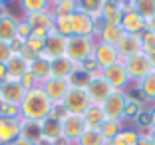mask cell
Here are the masks:
<instances>
[{"instance_id":"d6a6232c","label":"cell","mask_w":155,"mask_h":145,"mask_svg":"<svg viewBox=\"0 0 155 145\" xmlns=\"http://www.w3.org/2000/svg\"><path fill=\"white\" fill-rule=\"evenodd\" d=\"M22 8H24V16H28V14H36V12H42V10H48L50 8V2H46V0H24Z\"/></svg>"},{"instance_id":"ffe728a7","label":"cell","mask_w":155,"mask_h":145,"mask_svg":"<svg viewBox=\"0 0 155 145\" xmlns=\"http://www.w3.org/2000/svg\"><path fill=\"white\" fill-rule=\"evenodd\" d=\"M24 18L28 20L32 30H48V32L54 30V16H52L50 8L42 10V12H36V14H28Z\"/></svg>"},{"instance_id":"74e56055","label":"cell","mask_w":155,"mask_h":145,"mask_svg":"<svg viewBox=\"0 0 155 145\" xmlns=\"http://www.w3.org/2000/svg\"><path fill=\"white\" fill-rule=\"evenodd\" d=\"M20 86H22L24 90L28 91V90H34V87H38V86H40V82H38L36 77H34V74L28 70V72L24 74L22 77H20Z\"/></svg>"},{"instance_id":"7c38bea8","label":"cell","mask_w":155,"mask_h":145,"mask_svg":"<svg viewBox=\"0 0 155 145\" xmlns=\"http://www.w3.org/2000/svg\"><path fill=\"white\" fill-rule=\"evenodd\" d=\"M22 135V119L0 117V145H10Z\"/></svg>"},{"instance_id":"83f0119b","label":"cell","mask_w":155,"mask_h":145,"mask_svg":"<svg viewBox=\"0 0 155 145\" xmlns=\"http://www.w3.org/2000/svg\"><path fill=\"white\" fill-rule=\"evenodd\" d=\"M121 131H123L121 123H119V121H110V119H105L104 125L100 127V133H101V137L105 139V143H111V141H114Z\"/></svg>"},{"instance_id":"7402d4cb","label":"cell","mask_w":155,"mask_h":145,"mask_svg":"<svg viewBox=\"0 0 155 145\" xmlns=\"http://www.w3.org/2000/svg\"><path fill=\"white\" fill-rule=\"evenodd\" d=\"M117 52H119V58H121V60L129 58V56L139 54V52H141V38L125 34V36H123V40L117 44Z\"/></svg>"},{"instance_id":"60d3db41","label":"cell","mask_w":155,"mask_h":145,"mask_svg":"<svg viewBox=\"0 0 155 145\" xmlns=\"http://www.w3.org/2000/svg\"><path fill=\"white\" fill-rule=\"evenodd\" d=\"M8 80V70H6V64H0V84H4Z\"/></svg>"},{"instance_id":"4dcf8cb0","label":"cell","mask_w":155,"mask_h":145,"mask_svg":"<svg viewBox=\"0 0 155 145\" xmlns=\"http://www.w3.org/2000/svg\"><path fill=\"white\" fill-rule=\"evenodd\" d=\"M137 143H139V133H137L135 129H123V131L107 145H137Z\"/></svg>"},{"instance_id":"5bb4252c","label":"cell","mask_w":155,"mask_h":145,"mask_svg":"<svg viewBox=\"0 0 155 145\" xmlns=\"http://www.w3.org/2000/svg\"><path fill=\"white\" fill-rule=\"evenodd\" d=\"M24 95H26V90L20 86V82H4L0 86V101H4V104L20 107Z\"/></svg>"},{"instance_id":"f1b7e54d","label":"cell","mask_w":155,"mask_h":145,"mask_svg":"<svg viewBox=\"0 0 155 145\" xmlns=\"http://www.w3.org/2000/svg\"><path fill=\"white\" fill-rule=\"evenodd\" d=\"M133 10H135L145 22H149L155 16V0H135V2H133Z\"/></svg>"},{"instance_id":"6da1fadb","label":"cell","mask_w":155,"mask_h":145,"mask_svg":"<svg viewBox=\"0 0 155 145\" xmlns=\"http://www.w3.org/2000/svg\"><path fill=\"white\" fill-rule=\"evenodd\" d=\"M54 104L52 100L46 95V91L42 90V86L28 90L24 95L22 104H20V119L22 121H34V123H42L50 117Z\"/></svg>"},{"instance_id":"4fadbf2b","label":"cell","mask_w":155,"mask_h":145,"mask_svg":"<svg viewBox=\"0 0 155 145\" xmlns=\"http://www.w3.org/2000/svg\"><path fill=\"white\" fill-rule=\"evenodd\" d=\"M121 30L129 36H139L147 30V22L135 12V10H123V18H121Z\"/></svg>"},{"instance_id":"d590c367","label":"cell","mask_w":155,"mask_h":145,"mask_svg":"<svg viewBox=\"0 0 155 145\" xmlns=\"http://www.w3.org/2000/svg\"><path fill=\"white\" fill-rule=\"evenodd\" d=\"M141 109H143V104L135 97H129L127 101V107H125V119H137L141 115Z\"/></svg>"},{"instance_id":"e0dca14e","label":"cell","mask_w":155,"mask_h":145,"mask_svg":"<svg viewBox=\"0 0 155 145\" xmlns=\"http://www.w3.org/2000/svg\"><path fill=\"white\" fill-rule=\"evenodd\" d=\"M125 32L121 30V26H107V24H100L97 26V32H96V40L97 42H105L110 46H115L123 40Z\"/></svg>"},{"instance_id":"ee69618b","label":"cell","mask_w":155,"mask_h":145,"mask_svg":"<svg viewBox=\"0 0 155 145\" xmlns=\"http://www.w3.org/2000/svg\"><path fill=\"white\" fill-rule=\"evenodd\" d=\"M137 145H153V143H151L149 137H139V143Z\"/></svg>"},{"instance_id":"d4e9b609","label":"cell","mask_w":155,"mask_h":145,"mask_svg":"<svg viewBox=\"0 0 155 145\" xmlns=\"http://www.w3.org/2000/svg\"><path fill=\"white\" fill-rule=\"evenodd\" d=\"M82 117H84V123H86V129H96V131H100V127L105 121V115L100 105H91Z\"/></svg>"},{"instance_id":"30bf717a","label":"cell","mask_w":155,"mask_h":145,"mask_svg":"<svg viewBox=\"0 0 155 145\" xmlns=\"http://www.w3.org/2000/svg\"><path fill=\"white\" fill-rule=\"evenodd\" d=\"M86 94H87V97H90L91 105H101L111 94H114V90H111V86L105 82L104 77H101V74H100V76H91L90 84H87V87H86Z\"/></svg>"},{"instance_id":"8992f818","label":"cell","mask_w":155,"mask_h":145,"mask_svg":"<svg viewBox=\"0 0 155 145\" xmlns=\"http://www.w3.org/2000/svg\"><path fill=\"white\" fill-rule=\"evenodd\" d=\"M62 105H64V109L72 115H84L87 109L91 107V101H90V97H87L86 90H82V87H72V90L68 91V95L64 97Z\"/></svg>"},{"instance_id":"603a6c76","label":"cell","mask_w":155,"mask_h":145,"mask_svg":"<svg viewBox=\"0 0 155 145\" xmlns=\"http://www.w3.org/2000/svg\"><path fill=\"white\" fill-rule=\"evenodd\" d=\"M30 72L34 74V77H36L38 82H40V86H42L46 80H50V77H52V72H50V60L44 58V56H40V58L32 60V62H30Z\"/></svg>"},{"instance_id":"1f68e13d","label":"cell","mask_w":155,"mask_h":145,"mask_svg":"<svg viewBox=\"0 0 155 145\" xmlns=\"http://www.w3.org/2000/svg\"><path fill=\"white\" fill-rule=\"evenodd\" d=\"M76 145H107V143H105V139L101 137L100 131H96V129H86L84 135L78 139Z\"/></svg>"},{"instance_id":"c3c4849f","label":"cell","mask_w":155,"mask_h":145,"mask_svg":"<svg viewBox=\"0 0 155 145\" xmlns=\"http://www.w3.org/2000/svg\"><path fill=\"white\" fill-rule=\"evenodd\" d=\"M40 145H54V143H46V141H40Z\"/></svg>"},{"instance_id":"bcb514c9","label":"cell","mask_w":155,"mask_h":145,"mask_svg":"<svg viewBox=\"0 0 155 145\" xmlns=\"http://www.w3.org/2000/svg\"><path fill=\"white\" fill-rule=\"evenodd\" d=\"M149 139H151V143L155 145V129H153V131H151V137H149Z\"/></svg>"},{"instance_id":"8fae6325","label":"cell","mask_w":155,"mask_h":145,"mask_svg":"<svg viewBox=\"0 0 155 145\" xmlns=\"http://www.w3.org/2000/svg\"><path fill=\"white\" fill-rule=\"evenodd\" d=\"M42 90L46 91V95L52 100L54 105H62L64 97L68 95V91L72 90L70 80H62V77H50L42 84Z\"/></svg>"},{"instance_id":"ab89813d","label":"cell","mask_w":155,"mask_h":145,"mask_svg":"<svg viewBox=\"0 0 155 145\" xmlns=\"http://www.w3.org/2000/svg\"><path fill=\"white\" fill-rule=\"evenodd\" d=\"M10 145H40V143H36V141H30V139H26V137L20 135L18 139L14 141V143H10Z\"/></svg>"},{"instance_id":"f6af8a7d","label":"cell","mask_w":155,"mask_h":145,"mask_svg":"<svg viewBox=\"0 0 155 145\" xmlns=\"http://www.w3.org/2000/svg\"><path fill=\"white\" fill-rule=\"evenodd\" d=\"M149 60H151V70L155 72V54H153V56H149Z\"/></svg>"},{"instance_id":"e575fe53","label":"cell","mask_w":155,"mask_h":145,"mask_svg":"<svg viewBox=\"0 0 155 145\" xmlns=\"http://www.w3.org/2000/svg\"><path fill=\"white\" fill-rule=\"evenodd\" d=\"M139 38H141V52L147 56H153L155 54V34L145 30L143 34H139Z\"/></svg>"},{"instance_id":"277c9868","label":"cell","mask_w":155,"mask_h":145,"mask_svg":"<svg viewBox=\"0 0 155 145\" xmlns=\"http://www.w3.org/2000/svg\"><path fill=\"white\" fill-rule=\"evenodd\" d=\"M70 22H72V36H80V38H96V32L100 22L94 20L90 14L82 12V10H76V12L70 16Z\"/></svg>"},{"instance_id":"7a4b0ae2","label":"cell","mask_w":155,"mask_h":145,"mask_svg":"<svg viewBox=\"0 0 155 145\" xmlns=\"http://www.w3.org/2000/svg\"><path fill=\"white\" fill-rule=\"evenodd\" d=\"M94 44H96V38H80V36L68 38L66 58L76 66H84L94 56Z\"/></svg>"},{"instance_id":"484cf974","label":"cell","mask_w":155,"mask_h":145,"mask_svg":"<svg viewBox=\"0 0 155 145\" xmlns=\"http://www.w3.org/2000/svg\"><path fill=\"white\" fill-rule=\"evenodd\" d=\"M76 10H78V2H74V0H56V2H50V12L54 18L72 16Z\"/></svg>"},{"instance_id":"3957f363","label":"cell","mask_w":155,"mask_h":145,"mask_svg":"<svg viewBox=\"0 0 155 145\" xmlns=\"http://www.w3.org/2000/svg\"><path fill=\"white\" fill-rule=\"evenodd\" d=\"M129 97H131V95L125 94V91H114V94L100 105L104 115H105V119L121 123L123 119H125V107H127Z\"/></svg>"},{"instance_id":"4316f807","label":"cell","mask_w":155,"mask_h":145,"mask_svg":"<svg viewBox=\"0 0 155 145\" xmlns=\"http://www.w3.org/2000/svg\"><path fill=\"white\" fill-rule=\"evenodd\" d=\"M137 90H139V94H141L147 101H153L155 104V72L147 74L141 82L137 84Z\"/></svg>"},{"instance_id":"ac0fdd59","label":"cell","mask_w":155,"mask_h":145,"mask_svg":"<svg viewBox=\"0 0 155 145\" xmlns=\"http://www.w3.org/2000/svg\"><path fill=\"white\" fill-rule=\"evenodd\" d=\"M6 70H8V80L6 82H20V77L30 70V62L26 58H22L20 54H14L6 64Z\"/></svg>"},{"instance_id":"f546056e","label":"cell","mask_w":155,"mask_h":145,"mask_svg":"<svg viewBox=\"0 0 155 145\" xmlns=\"http://www.w3.org/2000/svg\"><path fill=\"white\" fill-rule=\"evenodd\" d=\"M101 2L104 0H84V2H78V10L90 14L94 20L100 22V14H101Z\"/></svg>"},{"instance_id":"44dd1931","label":"cell","mask_w":155,"mask_h":145,"mask_svg":"<svg viewBox=\"0 0 155 145\" xmlns=\"http://www.w3.org/2000/svg\"><path fill=\"white\" fill-rule=\"evenodd\" d=\"M80 68V66H76V64H72L68 58H56V60H50V72H52V77H62V80H70L72 77V74L76 72V70Z\"/></svg>"},{"instance_id":"f35d334b","label":"cell","mask_w":155,"mask_h":145,"mask_svg":"<svg viewBox=\"0 0 155 145\" xmlns=\"http://www.w3.org/2000/svg\"><path fill=\"white\" fill-rule=\"evenodd\" d=\"M14 56L12 48H10V44H6V42H0V64H8V60Z\"/></svg>"},{"instance_id":"9c48e42d","label":"cell","mask_w":155,"mask_h":145,"mask_svg":"<svg viewBox=\"0 0 155 145\" xmlns=\"http://www.w3.org/2000/svg\"><path fill=\"white\" fill-rule=\"evenodd\" d=\"M91 60L97 64L100 70H105V68H110V66H114V64H117L121 58H119V52H117L115 46H110V44H105V42H97L96 40Z\"/></svg>"},{"instance_id":"8d00e7d4","label":"cell","mask_w":155,"mask_h":145,"mask_svg":"<svg viewBox=\"0 0 155 145\" xmlns=\"http://www.w3.org/2000/svg\"><path fill=\"white\" fill-rule=\"evenodd\" d=\"M16 34H18V38H20V40H24V42L32 36V28H30V24H28L26 18H18V28H16Z\"/></svg>"},{"instance_id":"52a82bcc","label":"cell","mask_w":155,"mask_h":145,"mask_svg":"<svg viewBox=\"0 0 155 145\" xmlns=\"http://www.w3.org/2000/svg\"><path fill=\"white\" fill-rule=\"evenodd\" d=\"M121 62H123V66H125V70H127L129 77L135 80V82H141L147 74L153 72V70H151L149 56L143 54V52H139V54H135V56H129V58L121 60Z\"/></svg>"},{"instance_id":"b9f144b4","label":"cell","mask_w":155,"mask_h":145,"mask_svg":"<svg viewBox=\"0 0 155 145\" xmlns=\"http://www.w3.org/2000/svg\"><path fill=\"white\" fill-rule=\"evenodd\" d=\"M147 123L151 125V129H155V104H153V107L149 109V117H147Z\"/></svg>"},{"instance_id":"836d02e7","label":"cell","mask_w":155,"mask_h":145,"mask_svg":"<svg viewBox=\"0 0 155 145\" xmlns=\"http://www.w3.org/2000/svg\"><path fill=\"white\" fill-rule=\"evenodd\" d=\"M54 32L60 34V36H64V38H72V22H70V16L54 18Z\"/></svg>"},{"instance_id":"7dc6e473","label":"cell","mask_w":155,"mask_h":145,"mask_svg":"<svg viewBox=\"0 0 155 145\" xmlns=\"http://www.w3.org/2000/svg\"><path fill=\"white\" fill-rule=\"evenodd\" d=\"M58 145H72V143H66V141H64V139H62V141H60V143H58Z\"/></svg>"},{"instance_id":"7bdbcfd3","label":"cell","mask_w":155,"mask_h":145,"mask_svg":"<svg viewBox=\"0 0 155 145\" xmlns=\"http://www.w3.org/2000/svg\"><path fill=\"white\" fill-rule=\"evenodd\" d=\"M147 30H149V32H153V34H155V16L149 20V22H147Z\"/></svg>"},{"instance_id":"9a60e30c","label":"cell","mask_w":155,"mask_h":145,"mask_svg":"<svg viewBox=\"0 0 155 145\" xmlns=\"http://www.w3.org/2000/svg\"><path fill=\"white\" fill-rule=\"evenodd\" d=\"M123 18V4L121 2H101V14H100V24L107 26H119Z\"/></svg>"},{"instance_id":"2e32d148","label":"cell","mask_w":155,"mask_h":145,"mask_svg":"<svg viewBox=\"0 0 155 145\" xmlns=\"http://www.w3.org/2000/svg\"><path fill=\"white\" fill-rule=\"evenodd\" d=\"M66 44H68V38L56 34L54 30L48 34L46 38V50H44V58L48 60H56V58H64L66 56Z\"/></svg>"},{"instance_id":"ba28073f","label":"cell","mask_w":155,"mask_h":145,"mask_svg":"<svg viewBox=\"0 0 155 145\" xmlns=\"http://www.w3.org/2000/svg\"><path fill=\"white\" fill-rule=\"evenodd\" d=\"M101 77L110 84L114 91H123V87L131 82V77H129V74H127V70H125L121 60L117 64H114V66H110V68L101 70Z\"/></svg>"},{"instance_id":"cb8c5ba5","label":"cell","mask_w":155,"mask_h":145,"mask_svg":"<svg viewBox=\"0 0 155 145\" xmlns=\"http://www.w3.org/2000/svg\"><path fill=\"white\" fill-rule=\"evenodd\" d=\"M42 141H46V143H54V145H58L60 141H62L60 121H54V119H46V121H42Z\"/></svg>"},{"instance_id":"5b68a950","label":"cell","mask_w":155,"mask_h":145,"mask_svg":"<svg viewBox=\"0 0 155 145\" xmlns=\"http://www.w3.org/2000/svg\"><path fill=\"white\" fill-rule=\"evenodd\" d=\"M60 129H62V139L66 143H72L76 145L78 139L84 135L86 131V123H84L82 115H72V114H66L64 117L60 119Z\"/></svg>"},{"instance_id":"d6986e66","label":"cell","mask_w":155,"mask_h":145,"mask_svg":"<svg viewBox=\"0 0 155 145\" xmlns=\"http://www.w3.org/2000/svg\"><path fill=\"white\" fill-rule=\"evenodd\" d=\"M16 28H18V18H14L10 12L2 14V16H0V42L12 44V42L18 38Z\"/></svg>"}]
</instances>
